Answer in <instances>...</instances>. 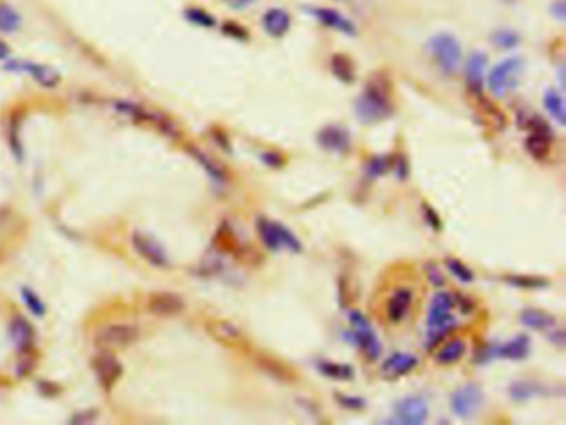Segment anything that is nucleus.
I'll use <instances>...</instances> for the list:
<instances>
[{
	"label": "nucleus",
	"instance_id": "1",
	"mask_svg": "<svg viewBox=\"0 0 566 425\" xmlns=\"http://www.w3.org/2000/svg\"><path fill=\"white\" fill-rule=\"evenodd\" d=\"M394 108L389 96V86L384 80L370 81L356 101V113L362 123H377L389 118Z\"/></svg>",
	"mask_w": 566,
	"mask_h": 425
},
{
	"label": "nucleus",
	"instance_id": "2",
	"mask_svg": "<svg viewBox=\"0 0 566 425\" xmlns=\"http://www.w3.org/2000/svg\"><path fill=\"white\" fill-rule=\"evenodd\" d=\"M429 52L445 75L457 74L462 62V47L450 33L440 32L429 40Z\"/></svg>",
	"mask_w": 566,
	"mask_h": 425
},
{
	"label": "nucleus",
	"instance_id": "3",
	"mask_svg": "<svg viewBox=\"0 0 566 425\" xmlns=\"http://www.w3.org/2000/svg\"><path fill=\"white\" fill-rule=\"evenodd\" d=\"M521 74H523V60L520 57H508L493 67L488 74V90L495 96H505L519 86Z\"/></svg>",
	"mask_w": 566,
	"mask_h": 425
},
{
	"label": "nucleus",
	"instance_id": "4",
	"mask_svg": "<svg viewBox=\"0 0 566 425\" xmlns=\"http://www.w3.org/2000/svg\"><path fill=\"white\" fill-rule=\"evenodd\" d=\"M457 306L455 299L450 293H437L430 301L427 312V324L432 334H443L455 324L453 307Z\"/></svg>",
	"mask_w": 566,
	"mask_h": 425
},
{
	"label": "nucleus",
	"instance_id": "5",
	"mask_svg": "<svg viewBox=\"0 0 566 425\" xmlns=\"http://www.w3.org/2000/svg\"><path fill=\"white\" fill-rule=\"evenodd\" d=\"M349 322L352 326V336L357 346L361 347V351L364 352L366 357H369V361H377L380 357L382 347L380 341L377 337L375 331L372 329L370 322L367 321V317L361 311H351L349 312Z\"/></svg>",
	"mask_w": 566,
	"mask_h": 425
},
{
	"label": "nucleus",
	"instance_id": "6",
	"mask_svg": "<svg viewBox=\"0 0 566 425\" xmlns=\"http://www.w3.org/2000/svg\"><path fill=\"white\" fill-rule=\"evenodd\" d=\"M530 135L525 140V148L530 153L531 158L536 162H545L551 153V142H553V133H551L550 125L540 117H531L528 120Z\"/></svg>",
	"mask_w": 566,
	"mask_h": 425
},
{
	"label": "nucleus",
	"instance_id": "7",
	"mask_svg": "<svg viewBox=\"0 0 566 425\" xmlns=\"http://www.w3.org/2000/svg\"><path fill=\"white\" fill-rule=\"evenodd\" d=\"M483 404V392L477 384H465L458 387L450 397L452 412L460 419H470L480 410Z\"/></svg>",
	"mask_w": 566,
	"mask_h": 425
},
{
	"label": "nucleus",
	"instance_id": "8",
	"mask_svg": "<svg viewBox=\"0 0 566 425\" xmlns=\"http://www.w3.org/2000/svg\"><path fill=\"white\" fill-rule=\"evenodd\" d=\"M138 339V329L132 324H110L96 332L95 342L101 349H117V347H127Z\"/></svg>",
	"mask_w": 566,
	"mask_h": 425
},
{
	"label": "nucleus",
	"instance_id": "9",
	"mask_svg": "<svg viewBox=\"0 0 566 425\" xmlns=\"http://www.w3.org/2000/svg\"><path fill=\"white\" fill-rule=\"evenodd\" d=\"M394 414L395 422L402 425H422L429 417V405L422 397L410 395L395 404Z\"/></svg>",
	"mask_w": 566,
	"mask_h": 425
},
{
	"label": "nucleus",
	"instance_id": "10",
	"mask_svg": "<svg viewBox=\"0 0 566 425\" xmlns=\"http://www.w3.org/2000/svg\"><path fill=\"white\" fill-rule=\"evenodd\" d=\"M414 306V291L410 288H397L385 302V317L392 324H399L405 321L410 309Z\"/></svg>",
	"mask_w": 566,
	"mask_h": 425
},
{
	"label": "nucleus",
	"instance_id": "11",
	"mask_svg": "<svg viewBox=\"0 0 566 425\" xmlns=\"http://www.w3.org/2000/svg\"><path fill=\"white\" fill-rule=\"evenodd\" d=\"M91 367H94L98 382L105 389L113 387L118 382V379L122 378V364L110 352H100V354H96L94 361H91Z\"/></svg>",
	"mask_w": 566,
	"mask_h": 425
},
{
	"label": "nucleus",
	"instance_id": "12",
	"mask_svg": "<svg viewBox=\"0 0 566 425\" xmlns=\"http://www.w3.org/2000/svg\"><path fill=\"white\" fill-rule=\"evenodd\" d=\"M317 143L331 153L344 154L351 149L352 140L349 130L342 125H327L317 133Z\"/></svg>",
	"mask_w": 566,
	"mask_h": 425
},
{
	"label": "nucleus",
	"instance_id": "13",
	"mask_svg": "<svg viewBox=\"0 0 566 425\" xmlns=\"http://www.w3.org/2000/svg\"><path fill=\"white\" fill-rule=\"evenodd\" d=\"M206 329L211 337H215L217 342L228 347H244L248 344V339L243 334V331L233 322L225 321V319H211L206 322Z\"/></svg>",
	"mask_w": 566,
	"mask_h": 425
},
{
	"label": "nucleus",
	"instance_id": "14",
	"mask_svg": "<svg viewBox=\"0 0 566 425\" xmlns=\"http://www.w3.org/2000/svg\"><path fill=\"white\" fill-rule=\"evenodd\" d=\"M419 366V357L410 352H395L387 357L380 366V374L387 379H397L407 375Z\"/></svg>",
	"mask_w": 566,
	"mask_h": 425
},
{
	"label": "nucleus",
	"instance_id": "15",
	"mask_svg": "<svg viewBox=\"0 0 566 425\" xmlns=\"http://www.w3.org/2000/svg\"><path fill=\"white\" fill-rule=\"evenodd\" d=\"M485 69H487V57L482 52H473L468 57L465 65V79L468 90L472 95L482 96L483 85H485Z\"/></svg>",
	"mask_w": 566,
	"mask_h": 425
},
{
	"label": "nucleus",
	"instance_id": "16",
	"mask_svg": "<svg viewBox=\"0 0 566 425\" xmlns=\"http://www.w3.org/2000/svg\"><path fill=\"white\" fill-rule=\"evenodd\" d=\"M132 244L135 251H137L147 263L158 266V268L168 264L166 253H164L162 246H159L153 238H149V236L143 233H135L132 238Z\"/></svg>",
	"mask_w": 566,
	"mask_h": 425
},
{
	"label": "nucleus",
	"instance_id": "17",
	"mask_svg": "<svg viewBox=\"0 0 566 425\" xmlns=\"http://www.w3.org/2000/svg\"><path fill=\"white\" fill-rule=\"evenodd\" d=\"M311 16L322 23L324 27L334 28V30L346 33V35H356V26L347 18L344 13L334 11V8L326 7H312L307 8Z\"/></svg>",
	"mask_w": 566,
	"mask_h": 425
},
{
	"label": "nucleus",
	"instance_id": "18",
	"mask_svg": "<svg viewBox=\"0 0 566 425\" xmlns=\"http://www.w3.org/2000/svg\"><path fill=\"white\" fill-rule=\"evenodd\" d=\"M148 309L162 317L176 316L185 309V301L173 293H154L148 299Z\"/></svg>",
	"mask_w": 566,
	"mask_h": 425
},
{
	"label": "nucleus",
	"instance_id": "19",
	"mask_svg": "<svg viewBox=\"0 0 566 425\" xmlns=\"http://www.w3.org/2000/svg\"><path fill=\"white\" fill-rule=\"evenodd\" d=\"M530 349H531L530 337L521 334L514 337V339L503 342L500 346H493V356L508 361H521L530 354Z\"/></svg>",
	"mask_w": 566,
	"mask_h": 425
},
{
	"label": "nucleus",
	"instance_id": "20",
	"mask_svg": "<svg viewBox=\"0 0 566 425\" xmlns=\"http://www.w3.org/2000/svg\"><path fill=\"white\" fill-rule=\"evenodd\" d=\"M263 27L271 37H283L291 28V16L283 8H269L263 17Z\"/></svg>",
	"mask_w": 566,
	"mask_h": 425
},
{
	"label": "nucleus",
	"instance_id": "21",
	"mask_svg": "<svg viewBox=\"0 0 566 425\" xmlns=\"http://www.w3.org/2000/svg\"><path fill=\"white\" fill-rule=\"evenodd\" d=\"M465 351H467L465 341L460 339V337H455V339H450L445 342V344L440 346L437 354H435V362L440 366L457 364V362L465 356Z\"/></svg>",
	"mask_w": 566,
	"mask_h": 425
},
{
	"label": "nucleus",
	"instance_id": "22",
	"mask_svg": "<svg viewBox=\"0 0 566 425\" xmlns=\"http://www.w3.org/2000/svg\"><path fill=\"white\" fill-rule=\"evenodd\" d=\"M520 322L525 327L533 331H550L551 327H555V317L548 314L543 309H523L520 312Z\"/></svg>",
	"mask_w": 566,
	"mask_h": 425
},
{
	"label": "nucleus",
	"instance_id": "23",
	"mask_svg": "<svg viewBox=\"0 0 566 425\" xmlns=\"http://www.w3.org/2000/svg\"><path fill=\"white\" fill-rule=\"evenodd\" d=\"M256 230H258V234H259L261 241H263V244L269 251H273L274 253V251L283 249L276 221L268 220V218H258V221H256Z\"/></svg>",
	"mask_w": 566,
	"mask_h": 425
},
{
	"label": "nucleus",
	"instance_id": "24",
	"mask_svg": "<svg viewBox=\"0 0 566 425\" xmlns=\"http://www.w3.org/2000/svg\"><path fill=\"white\" fill-rule=\"evenodd\" d=\"M23 70H27L28 74L33 76V80H37V84H40L43 86H55L59 85L60 75L59 72L48 65H40V64H23Z\"/></svg>",
	"mask_w": 566,
	"mask_h": 425
},
{
	"label": "nucleus",
	"instance_id": "25",
	"mask_svg": "<svg viewBox=\"0 0 566 425\" xmlns=\"http://www.w3.org/2000/svg\"><path fill=\"white\" fill-rule=\"evenodd\" d=\"M543 101H545L546 112L550 113V117L553 118L555 122L560 125V127H563L565 125V101H563V96H561L560 91H556L553 89L546 90Z\"/></svg>",
	"mask_w": 566,
	"mask_h": 425
},
{
	"label": "nucleus",
	"instance_id": "26",
	"mask_svg": "<svg viewBox=\"0 0 566 425\" xmlns=\"http://www.w3.org/2000/svg\"><path fill=\"white\" fill-rule=\"evenodd\" d=\"M317 369L322 375L336 380H349L354 378V369L347 364H341V362L321 361L317 364Z\"/></svg>",
	"mask_w": 566,
	"mask_h": 425
},
{
	"label": "nucleus",
	"instance_id": "27",
	"mask_svg": "<svg viewBox=\"0 0 566 425\" xmlns=\"http://www.w3.org/2000/svg\"><path fill=\"white\" fill-rule=\"evenodd\" d=\"M11 337L13 341V344H17V347H28L32 342V337H33V332H32V327L26 319L22 317H17L13 319L11 322Z\"/></svg>",
	"mask_w": 566,
	"mask_h": 425
},
{
	"label": "nucleus",
	"instance_id": "28",
	"mask_svg": "<svg viewBox=\"0 0 566 425\" xmlns=\"http://www.w3.org/2000/svg\"><path fill=\"white\" fill-rule=\"evenodd\" d=\"M540 392H541L540 385L528 382V380H516V382L511 384L510 389H508V394H510L511 400H515V402H525V400H530Z\"/></svg>",
	"mask_w": 566,
	"mask_h": 425
},
{
	"label": "nucleus",
	"instance_id": "29",
	"mask_svg": "<svg viewBox=\"0 0 566 425\" xmlns=\"http://www.w3.org/2000/svg\"><path fill=\"white\" fill-rule=\"evenodd\" d=\"M259 366L263 367L266 372H269L271 375H276V378L281 379V380H288V382H291V380L296 379V375H294V372L289 369L288 366H284L283 362H279L278 359H273V357H259Z\"/></svg>",
	"mask_w": 566,
	"mask_h": 425
},
{
	"label": "nucleus",
	"instance_id": "30",
	"mask_svg": "<svg viewBox=\"0 0 566 425\" xmlns=\"http://www.w3.org/2000/svg\"><path fill=\"white\" fill-rule=\"evenodd\" d=\"M331 70L344 84H351L356 76L354 65H352V62L346 55H334L331 59Z\"/></svg>",
	"mask_w": 566,
	"mask_h": 425
},
{
	"label": "nucleus",
	"instance_id": "31",
	"mask_svg": "<svg viewBox=\"0 0 566 425\" xmlns=\"http://www.w3.org/2000/svg\"><path fill=\"white\" fill-rule=\"evenodd\" d=\"M22 18L18 16V12L13 11L12 7L6 6V4H0V32L4 33H12L18 30L21 27Z\"/></svg>",
	"mask_w": 566,
	"mask_h": 425
},
{
	"label": "nucleus",
	"instance_id": "32",
	"mask_svg": "<svg viewBox=\"0 0 566 425\" xmlns=\"http://www.w3.org/2000/svg\"><path fill=\"white\" fill-rule=\"evenodd\" d=\"M445 264H447V269L452 274L457 281L460 283H472L475 279V274L468 266L463 263V261L457 258H447L445 259Z\"/></svg>",
	"mask_w": 566,
	"mask_h": 425
},
{
	"label": "nucleus",
	"instance_id": "33",
	"mask_svg": "<svg viewBox=\"0 0 566 425\" xmlns=\"http://www.w3.org/2000/svg\"><path fill=\"white\" fill-rule=\"evenodd\" d=\"M492 43L497 48H503V50H510V48L516 47L520 43V35L515 30H510V28H502V30H497L492 35Z\"/></svg>",
	"mask_w": 566,
	"mask_h": 425
},
{
	"label": "nucleus",
	"instance_id": "34",
	"mask_svg": "<svg viewBox=\"0 0 566 425\" xmlns=\"http://www.w3.org/2000/svg\"><path fill=\"white\" fill-rule=\"evenodd\" d=\"M505 281L511 286L520 289H541L548 286V281L545 278L536 276H521V274H515V276H505Z\"/></svg>",
	"mask_w": 566,
	"mask_h": 425
},
{
	"label": "nucleus",
	"instance_id": "35",
	"mask_svg": "<svg viewBox=\"0 0 566 425\" xmlns=\"http://www.w3.org/2000/svg\"><path fill=\"white\" fill-rule=\"evenodd\" d=\"M276 225H278V233H279V239H281V244H283V248H288L289 251H293V253H299V251L302 249L301 239H299L291 230L286 228L284 225H281L279 221H276Z\"/></svg>",
	"mask_w": 566,
	"mask_h": 425
},
{
	"label": "nucleus",
	"instance_id": "36",
	"mask_svg": "<svg viewBox=\"0 0 566 425\" xmlns=\"http://www.w3.org/2000/svg\"><path fill=\"white\" fill-rule=\"evenodd\" d=\"M186 18L190 22L195 23V26H200V27H205V28H211V27L216 26L215 17H213L211 13H208V12L203 11V8H188Z\"/></svg>",
	"mask_w": 566,
	"mask_h": 425
},
{
	"label": "nucleus",
	"instance_id": "37",
	"mask_svg": "<svg viewBox=\"0 0 566 425\" xmlns=\"http://www.w3.org/2000/svg\"><path fill=\"white\" fill-rule=\"evenodd\" d=\"M390 163L385 157H372L369 162L366 163V175L369 178H379L389 170Z\"/></svg>",
	"mask_w": 566,
	"mask_h": 425
},
{
	"label": "nucleus",
	"instance_id": "38",
	"mask_svg": "<svg viewBox=\"0 0 566 425\" xmlns=\"http://www.w3.org/2000/svg\"><path fill=\"white\" fill-rule=\"evenodd\" d=\"M193 153H195V157L198 158V162L203 163V166L206 168V171L210 173L213 178H216V180H221V181L225 180L226 173L220 165H217V163L213 162L211 158H208L205 153H201V152H193Z\"/></svg>",
	"mask_w": 566,
	"mask_h": 425
},
{
	"label": "nucleus",
	"instance_id": "39",
	"mask_svg": "<svg viewBox=\"0 0 566 425\" xmlns=\"http://www.w3.org/2000/svg\"><path fill=\"white\" fill-rule=\"evenodd\" d=\"M336 402L347 410H362L366 407V400L362 397L347 394H336Z\"/></svg>",
	"mask_w": 566,
	"mask_h": 425
},
{
	"label": "nucleus",
	"instance_id": "40",
	"mask_svg": "<svg viewBox=\"0 0 566 425\" xmlns=\"http://www.w3.org/2000/svg\"><path fill=\"white\" fill-rule=\"evenodd\" d=\"M261 159H263V163H266V165L271 168H281L284 163H286V159H284L283 154L278 152H273V149H271V152L261 153Z\"/></svg>",
	"mask_w": 566,
	"mask_h": 425
},
{
	"label": "nucleus",
	"instance_id": "41",
	"mask_svg": "<svg viewBox=\"0 0 566 425\" xmlns=\"http://www.w3.org/2000/svg\"><path fill=\"white\" fill-rule=\"evenodd\" d=\"M422 208H424V216H425V220H427V223L432 226V228L440 230V226H442V221H440L437 211L432 210V208H430L429 205H424Z\"/></svg>",
	"mask_w": 566,
	"mask_h": 425
},
{
	"label": "nucleus",
	"instance_id": "42",
	"mask_svg": "<svg viewBox=\"0 0 566 425\" xmlns=\"http://www.w3.org/2000/svg\"><path fill=\"white\" fill-rule=\"evenodd\" d=\"M225 33H228V35L238 38V40H246L248 38V33L243 27L236 26V23H226L225 26Z\"/></svg>",
	"mask_w": 566,
	"mask_h": 425
},
{
	"label": "nucleus",
	"instance_id": "43",
	"mask_svg": "<svg viewBox=\"0 0 566 425\" xmlns=\"http://www.w3.org/2000/svg\"><path fill=\"white\" fill-rule=\"evenodd\" d=\"M394 170L397 173V176L400 180H404V178H407L409 175V168H407V159L404 157H399L397 159H394Z\"/></svg>",
	"mask_w": 566,
	"mask_h": 425
},
{
	"label": "nucleus",
	"instance_id": "44",
	"mask_svg": "<svg viewBox=\"0 0 566 425\" xmlns=\"http://www.w3.org/2000/svg\"><path fill=\"white\" fill-rule=\"evenodd\" d=\"M23 298H26V301L28 302V306L32 307V311L35 314H42L43 307H42V302L38 301V299L33 296L30 291H23Z\"/></svg>",
	"mask_w": 566,
	"mask_h": 425
},
{
	"label": "nucleus",
	"instance_id": "45",
	"mask_svg": "<svg viewBox=\"0 0 566 425\" xmlns=\"http://www.w3.org/2000/svg\"><path fill=\"white\" fill-rule=\"evenodd\" d=\"M551 329H553V331H550V332H553V334L550 336V341L553 342L555 346L563 347L565 346V332H563V329H555V327H551Z\"/></svg>",
	"mask_w": 566,
	"mask_h": 425
},
{
	"label": "nucleus",
	"instance_id": "46",
	"mask_svg": "<svg viewBox=\"0 0 566 425\" xmlns=\"http://www.w3.org/2000/svg\"><path fill=\"white\" fill-rule=\"evenodd\" d=\"M551 12H553V16L558 18V21H563L565 18V0H556L553 6H551Z\"/></svg>",
	"mask_w": 566,
	"mask_h": 425
},
{
	"label": "nucleus",
	"instance_id": "47",
	"mask_svg": "<svg viewBox=\"0 0 566 425\" xmlns=\"http://www.w3.org/2000/svg\"><path fill=\"white\" fill-rule=\"evenodd\" d=\"M429 278H430V281H432L434 284H443V278H442V274H440L438 271H437V268H435V266H430L429 268Z\"/></svg>",
	"mask_w": 566,
	"mask_h": 425
},
{
	"label": "nucleus",
	"instance_id": "48",
	"mask_svg": "<svg viewBox=\"0 0 566 425\" xmlns=\"http://www.w3.org/2000/svg\"><path fill=\"white\" fill-rule=\"evenodd\" d=\"M226 2H228V6L233 8H244V7L251 6L254 0H226Z\"/></svg>",
	"mask_w": 566,
	"mask_h": 425
},
{
	"label": "nucleus",
	"instance_id": "49",
	"mask_svg": "<svg viewBox=\"0 0 566 425\" xmlns=\"http://www.w3.org/2000/svg\"><path fill=\"white\" fill-rule=\"evenodd\" d=\"M9 55H11V48H9L7 43L0 38V60H6Z\"/></svg>",
	"mask_w": 566,
	"mask_h": 425
}]
</instances>
